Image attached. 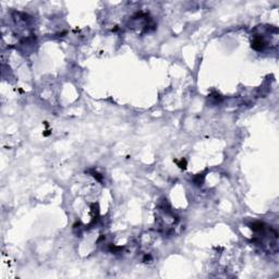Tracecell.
I'll return each mask as SVG.
<instances>
[{
  "instance_id": "obj_1",
  "label": "cell",
  "mask_w": 279,
  "mask_h": 279,
  "mask_svg": "<svg viewBox=\"0 0 279 279\" xmlns=\"http://www.w3.org/2000/svg\"><path fill=\"white\" fill-rule=\"evenodd\" d=\"M265 47H266V42L264 40V38L261 36H256L254 37V39L252 40V48L255 49L257 51L264 50Z\"/></svg>"
},
{
  "instance_id": "obj_2",
  "label": "cell",
  "mask_w": 279,
  "mask_h": 279,
  "mask_svg": "<svg viewBox=\"0 0 279 279\" xmlns=\"http://www.w3.org/2000/svg\"><path fill=\"white\" fill-rule=\"evenodd\" d=\"M251 229H252L254 232H262L264 231L265 227L263 222H254L252 226H251Z\"/></svg>"
},
{
  "instance_id": "obj_3",
  "label": "cell",
  "mask_w": 279,
  "mask_h": 279,
  "mask_svg": "<svg viewBox=\"0 0 279 279\" xmlns=\"http://www.w3.org/2000/svg\"><path fill=\"white\" fill-rule=\"evenodd\" d=\"M177 164H178V166H179L181 169H186V159L182 158L180 162H177Z\"/></svg>"
}]
</instances>
